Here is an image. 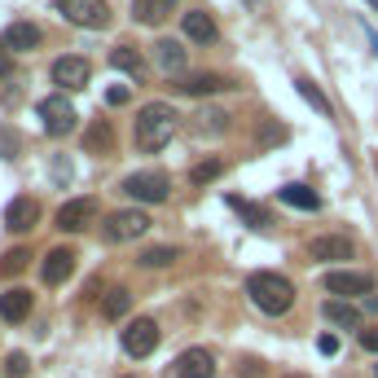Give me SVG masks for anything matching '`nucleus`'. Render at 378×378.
Listing matches in <instances>:
<instances>
[{
    "label": "nucleus",
    "mask_w": 378,
    "mask_h": 378,
    "mask_svg": "<svg viewBox=\"0 0 378 378\" xmlns=\"http://www.w3.org/2000/svg\"><path fill=\"white\" fill-rule=\"evenodd\" d=\"M176 119H180V114H176L168 102H145V106L137 110V119H133L137 150H145V154L163 150V145L172 141V133H176Z\"/></svg>",
    "instance_id": "nucleus-1"
},
{
    "label": "nucleus",
    "mask_w": 378,
    "mask_h": 378,
    "mask_svg": "<svg viewBox=\"0 0 378 378\" xmlns=\"http://www.w3.org/2000/svg\"><path fill=\"white\" fill-rule=\"evenodd\" d=\"M246 295H251V304L259 312H269V317H282L295 304V286L282 273H251L246 277Z\"/></svg>",
    "instance_id": "nucleus-2"
},
{
    "label": "nucleus",
    "mask_w": 378,
    "mask_h": 378,
    "mask_svg": "<svg viewBox=\"0 0 378 378\" xmlns=\"http://www.w3.org/2000/svg\"><path fill=\"white\" fill-rule=\"evenodd\" d=\"M145 229H150V216H145L141 207H123V211H110L102 220V238L110 246H119V242H137Z\"/></svg>",
    "instance_id": "nucleus-3"
},
{
    "label": "nucleus",
    "mask_w": 378,
    "mask_h": 378,
    "mask_svg": "<svg viewBox=\"0 0 378 378\" xmlns=\"http://www.w3.org/2000/svg\"><path fill=\"white\" fill-rule=\"evenodd\" d=\"M36 114H40V123H44L48 137H67V133H75V123H79V114H75V106L67 102V93L44 97V102L36 106Z\"/></svg>",
    "instance_id": "nucleus-4"
},
{
    "label": "nucleus",
    "mask_w": 378,
    "mask_h": 378,
    "mask_svg": "<svg viewBox=\"0 0 378 378\" xmlns=\"http://www.w3.org/2000/svg\"><path fill=\"white\" fill-rule=\"evenodd\" d=\"M123 194H128L133 203L154 207V203H168L172 180H168V172H133V176L123 180Z\"/></svg>",
    "instance_id": "nucleus-5"
},
{
    "label": "nucleus",
    "mask_w": 378,
    "mask_h": 378,
    "mask_svg": "<svg viewBox=\"0 0 378 378\" xmlns=\"http://www.w3.org/2000/svg\"><path fill=\"white\" fill-rule=\"evenodd\" d=\"M325 290H330V299H370L374 277L360 269H330L325 273Z\"/></svg>",
    "instance_id": "nucleus-6"
},
{
    "label": "nucleus",
    "mask_w": 378,
    "mask_h": 378,
    "mask_svg": "<svg viewBox=\"0 0 378 378\" xmlns=\"http://www.w3.org/2000/svg\"><path fill=\"white\" fill-rule=\"evenodd\" d=\"M58 13L71 27H84V31H97V27L110 22V5L106 0H58Z\"/></svg>",
    "instance_id": "nucleus-7"
},
{
    "label": "nucleus",
    "mask_w": 378,
    "mask_h": 378,
    "mask_svg": "<svg viewBox=\"0 0 378 378\" xmlns=\"http://www.w3.org/2000/svg\"><path fill=\"white\" fill-rule=\"evenodd\" d=\"M119 343H123V352L128 356H150L154 348H158V325L150 321V317H137V321H128L123 330H119Z\"/></svg>",
    "instance_id": "nucleus-8"
},
{
    "label": "nucleus",
    "mask_w": 378,
    "mask_h": 378,
    "mask_svg": "<svg viewBox=\"0 0 378 378\" xmlns=\"http://www.w3.org/2000/svg\"><path fill=\"white\" fill-rule=\"evenodd\" d=\"M48 75H53V84L62 88V93H75V88H88V79H93V67H88V58H58L53 62V71H48Z\"/></svg>",
    "instance_id": "nucleus-9"
},
{
    "label": "nucleus",
    "mask_w": 378,
    "mask_h": 378,
    "mask_svg": "<svg viewBox=\"0 0 378 378\" xmlns=\"http://www.w3.org/2000/svg\"><path fill=\"white\" fill-rule=\"evenodd\" d=\"M97 220V198H71L58 207V229L62 234H84V229Z\"/></svg>",
    "instance_id": "nucleus-10"
},
{
    "label": "nucleus",
    "mask_w": 378,
    "mask_h": 378,
    "mask_svg": "<svg viewBox=\"0 0 378 378\" xmlns=\"http://www.w3.org/2000/svg\"><path fill=\"white\" fill-rule=\"evenodd\" d=\"M216 374V356L207 348H185L172 360V378H211Z\"/></svg>",
    "instance_id": "nucleus-11"
},
{
    "label": "nucleus",
    "mask_w": 378,
    "mask_h": 378,
    "mask_svg": "<svg viewBox=\"0 0 378 378\" xmlns=\"http://www.w3.org/2000/svg\"><path fill=\"white\" fill-rule=\"evenodd\" d=\"M308 255L312 259H321V264H343V259H352L356 255V246H352V238H343V234H321V238H312L308 242Z\"/></svg>",
    "instance_id": "nucleus-12"
},
{
    "label": "nucleus",
    "mask_w": 378,
    "mask_h": 378,
    "mask_svg": "<svg viewBox=\"0 0 378 378\" xmlns=\"http://www.w3.org/2000/svg\"><path fill=\"white\" fill-rule=\"evenodd\" d=\"M75 251H71V246H53V251H48L44 255V264H40V277H44V286H62V282H67V277L75 273Z\"/></svg>",
    "instance_id": "nucleus-13"
},
{
    "label": "nucleus",
    "mask_w": 378,
    "mask_h": 378,
    "mask_svg": "<svg viewBox=\"0 0 378 378\" xmlns=\"http://www.w3.org/2000/svg\"><path fill=\"white\" fill-rule=\"evenodd\" d=\"M40 220V207H36V198H13L9 207H5V224L13 229V234H31V224Z\"/></svg>",
    "instance_id": "nucleus-14"
},
{
    "label": "nucleus",
    "mask_w": 378,
    "mask_h": 378,
    "mask_svg": "<svg viewBox=\"0 0 378 378\" xmlns=\"http://www.w3.org/2000/svg\"><path fill=\"white\" fill-rule=\"evenodd\" d=\"M180 27H185V36H189L194 44H211V40L220 36V31H216V18H211L207 9H189L185 18H180Z\"/></svg>",
    "instance_id": "nucleus-15"
},
{
    "label": "nucleus",
    "mask_w": 378,
    "mask_h": 378,
    "mask_svg": "<svg viewBox=\"0 0 378 378\" xmlns=\"http://www.w3.org/2000/svg\"><path fill=\"white\" fill-rule=\"evenodd\" d=\"M0 44H5L9 53H27V48L40 44V27L36 22H9L5 36H0Z\"/></svg>",
    "instance_id": "nucleus-16"
},
{
    "label": "nucleus",
    "mask_w": 378,
    "mask_h": 378,
    "mask_svg": "<svg viewBox=\"0 0 378 378\" xmlns=\"http://www.w3.org/2000/svg\"><path fill=\"white\" fill-rule=\"evenodd\" d=\"M172 9H176V0H133V18L145 27H163Z\"/></svg>",
    "instance_id": "nucleus-17"
},
{
    "label": "nucleus",
    "mask_w": 378,
    "mask_h": 378,
    "mask_svg": "<svg viewBox=\"0 0 378 378\" xmlns=\"http://www.w3.org/2000/svg\"><path fill=\"white\" fill-rule=\"evenodd\" d=\"M176 88H180V93H189V97H211V93L234 88V79H224V75H189V79H180Z\"/></svg>",
    "instance_id": "nucleus-18"
},
{
    "label": "nucleus",
    "mask_w": 378,
    "mask_h": 378,
    "mask_svg": "<svg viewBox=\"0 0 378 378\" xmlns=\"http://www.w3.org/2000/svg\"><path fill=\"white\" fill-rule=\"evenodd\" d=\"M321 317L330 325H343V330H356L360 325V308H352L348 299H325L321 304Z\"/></svg>",
    "instance_id": "nucleus-19"
},
{
    "label": "nucleus",
    "mask_w": 378,
    "mask_h": 378,
    "mask_svg": "<svg viewBox=\"0 0 378 378\" xmlns=\"http://www.w3.org/2000/svg\"><path fill=\"white\" fill-rule=\"evenodd\" d=\"M277 198H282L286 207H295V211H321V194L308 189V185H282Z\"/></svg>",
    "instance_id": "nucleus-20"
},
{
    "label": "nucleus",
    "mask_w": 378,
    "mask_h": 378,
    "mask_svg": "<svg viewBox=\"0 0 378 378\" xmlns=\"http://www.w3.org/2000/svg\"><path fill=\"white\" fill-rule=\"evenodd\" d=\"M27 312H31V290L13 286V290L0 295V317L5 321H27Z\"/></svg>",
    "instance_id": "nucleus-21"
},
{
    "label": "nucleus",
    "mask_w": 378,
    "mask_h": 378,
    "mask_svg": "<svg viewBox=\"0 0 378 378\" xmlns=\"http://www.w3.org/2000/svg\"><path fill=\"white\" fill-rule=\"evenodd\" d=\"M154 62H158V71L176 75V71H185V48H180L176 40H158L154 44Z\"/></svg>",
    "instance_id": "nucleus-22"
},
{
    "label": "nucleus",
    "mask_w": 378,
    "mask_h": 378,
    "mask_svg": "<svg viewBox=\"0 0 378 378\" xmlns=\"http://www.w3.org/2000/svg\"><path fill=\"white\" fill-rule=\"evenodd\" d=\"M110 67L123 71V75H133V79H141V75H145V58L137 53V48L119 44V48H110Z\"/></svg>",
    "instance_id": "nucleus-23"
},
{
    "label": "nucleus",
    "mask_w": 378,
    "mask_h": 378,
    "mask_svg": "<svg viewBox=\"0 0 378 378\" xmlns=\"http://www.w3.org/2000/svg\"><path fill=\"white\" fill-rule=\"evenodd\" d=\"M224 203H229V207H234V211H238V216H242V220H251L255 229H269V224H273L264 207H255V203H246V198H238V194H229V198H224Z\"/></svg>",
    "instance_id": "nucleus-24"
},
{
    "label": "nucleus",
    "mask_w": 378,
    "mask_h": 378,
    "mask_svg": "<svg viewBox=\"0 0 378 378\" xmlns=\"http://www.w3.org/2000/svg\"><path fill=\"white\" fill-rule=\"evenodd\" d=\"M176 259H180L176 246H150V251H141V269H168Z\"/></svg>",
    "instance_id": "nucleus-25"
},
{
    "label": "nucleus",
    "mask_w": 378,
    "mask_h": 378,
    "mask_svg": "<svg viewBox=\"0 0 378 378\" xmlns=\"http://www.w3.org/2000/svg\"><path fill=\"white\" fill-rule=\"evenodd\" d=\"M295 88H299V97H304V102H308L312 110H317V114H325V119H330V102H325V93H321L317 84H312V79H295Z\"/></svg>",
    "instance_id": "nucleus-26"
},
{
    "label": "nucleus",
    "mask_w": 378,
    "mask_h": 378,
    "mask_svg": "<svg viewBox=\"0 0 378 378\" xmlns=\"http://www.w3.org/2000/svg\"><path fill=\"white\" fill-rule=\"evenodd\" d=\"M128 308H133V295H128V290L119 286V290H110V295H106V304H102V317H110V321H119V317H123Z\"/></svg>",
    "instance_id": "nucleus-27"
},
{
    "label": "nucleus",
    "mask_w": 378,
    "mask_h": 378,
    "mask_svg": "<svg viewBox=\"0 0 378 378\" xmlns=\"http://www.w3.org/2000/svg\"><path fill=\"white\" fill-rule=\"evenodd\" d=\"M110 141H114V133H110V123H102V119H97V123L88 128V137H84L88 154H97V150H110Z\"/></svg>",
    "instance_id": "nucleus-28"
},
{
    "label": "nucleus",
    "mask_w": 378,
    "mask_h": 378,
    "mask_svg": "<svg viewBox=\"0 0 378 378\" xmlns=\"http://www.w3.org/2000/svg\"><path fill=\"white\" fill-rule=\"evenodd\" d=\"M224 172V158H207V163H194L189 168V180L194 185H207V180H216Z\"/></svg>",
    "instance_id": "nucleus-29"
},
{
    "label": "nucleus",
    "mask_w": 378,
    "mask_h": 378,
    "mask_svg": "<svg viewBox=\"0 0 378 378\" xmlns=\"http://www.w3.org/2000/svg\"><path fill=\"white\" fill-rule=\"evenodd\" d=\"M27 264H31V251H22V246H13V251H9L5 259H0V273H5V277H18Z\"/></svg>",
    "instance_id": "nucleus-30"
},
{
    "label": "nucleus",
    "mask_w": 378,
    "mask_h": 378,
    "mask_svg": "<svg viewBox=\"0 0 378 378\" xmlns=\"http://www.w3.org/2000/svg\"><path fill=\"white\" fill-rule=\"evenodd\" d=\"M27 370H31L27 352H13V356H9V378H27Z\"/></svg>",
    "instance_id": "nucleus-31"
},
{
    "label": "nucleus",
    "mask_w": 378,
    "mask_h": 378,
    "mask_svg": "<svg viewBox=\"0 0 378 378\" xmlns=\"http://www.w3.org/2000/svg\"><path fill=\"white\" fill-rule=\"evenodd\" d=\"M317 352H321V356H339V339H335V335H321V339H317Z\"/></svg>",
    "instance_id": "nucleus-32"
},
{
    "label": "nucleus",
    "mask_w": 378,
    "mask_h": 378,
    "mask_svg": "<svg viewBox=\"0 0 378 378\" xmlns=\"http://www.w3.org/2000/svg\"><path fill=\"white\" fill-rule=\"evenodd\" d=\"M128 97H133V93H128L123 84H114V88L106 93V102H110V106H128Z\"/></svg>",
    "instance_id": "nucleus-33"
},
{
    "label": "nucleus",
    "mask_w": 378,
    "mask_h": 378,
    "mask_svg": "<svg viewBox=\"0 0 378 378\" xmlns=\"http://www.w3.org/2000/svg\"><path fill=\"white\" fill-rule=\"evenodd\" d=\"M360 348H365V352H378V325H370V330H360Z\"/></svg>",
    "instance_id": "nucleus-34"
},
{
    "label": "nucleus",
    "mask_w": 378,
    "mask_h": 378,
    "mask_svg": "<svg viewBox=\"0 0 378 378\" xmlns=\"http://www.w3.org/2000/svg\"><path fill=\"white\" fill-rule=\"evenodd\" d=\"M9 71H13V53L0 44V79H9Z\"/></svg>",
    "instance_id": "nucleus-35"
},
{
    "label": "nucleus",
    "mask_w": 378,
    "mask_h": 378,
    "mask_svg": "<svg viewBox=\"0 0 378 378\" xmlns=\"http://www.w3.org/2000/svg\"><path fill=\"white\" fill-rule=\"evenodd\" d=\"M264 141H269V145H273V141H286V128H273V123H269V128H264Z\"/></svg>",
    "instance_id": "nucleus-36"
},
{
    "label": "nucleus",
    "mask_w": 378,
    "mask_h": 378,
    "mask_svg": "<svg viewBox=\"0 0 378 378\" xmlns=\"http://www.w3.org/2000/svg\"><path fill=\"white\" fill-rule=\"evenodd\" d=\"M286 378H304V374H286Z\"/></svg>",
    "instance_id": "nucleus-37"
},
{
    "label": "nucleus",
    "mask_w": 378,
    "mask_h": 378,
    "mask_svg": "<svg viewBox=\"0 0 378 378\" xmlns=\"http://www.w3.org/2000/svg\"><path fill=\"white\" fill-rule=\"evenodd\" d=\"M123 378H137V374H123Z\"/></svg>",
    "instance_id": "nucleus-38"
},
{
    "label": "nucleus",
    "mask_w": 378,
    "mask_h": 378,
    "mask_svg": "<svg viewBox=\"0 0 378 378\" xmlns=\"http://www.w3.org/2000/svg\"><path fill=\"white\" fill-rule=\"evenodd\" d=\"M251 5H259V0H251Z\"/></svg>",
    "instance_id": "nucleus-39"
},
{
    "label": "nucleus",
    "mask_w": 378,
    "mask_h": 378,
    "mask_svg": "<svg viewBox=\"0 0 378 378\" xmlns=\"http://www.w3.org/2000/svg\"><path fill=\"white\" fill-rule=\"evenodd\" d=\"M374 374H378V365H374Z\"/></svg>",
    "instance_id": "nucleus-40"
}]
</instances>
